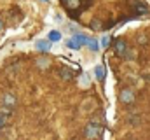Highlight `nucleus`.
Masks as SVG:
<instances>
[{"label":"nucleus","mask_w":150,"mask_h":140,"mask_svg":"<svg viewBox=\"0 0 150 140\" xmlns=\"http://www.w3.org/2000/svg\"><path fill=\"white\" fill-rule=\"evenodd\" d=\"M100 133H101V126L98 124V123H94V121H91L86 128H84V137L87 140H94L100 137Z\"/></svg>","instance_id":"f03ea898"},{"label":"nucleus","mask_w":150,"mask_h":140,"mask_svg":"<svg viewBox=\"0 0 150 140\" xmlns=\"http://www.w3.org/2000/svg\"><path fill=\"white\" fill-rule=\"evenodd\" d=\"M59 39H61L59 32H51L49 34V40H59Z\"/></svg>","instance_id":"2eb2a0df"},{"label":"nucleus","mask_w":150,"mask_h":140,"mask_svg":"<svg viewBox=\"0 0 150 140\" xmlns=\"http://www.w3.org/2000/svg\"><path fill=\"white\" fill-rule=\"evenodd\" d=\"M94 75H96L98 81H105V69L103 67H96L94 69Z\"/></svg>","instance_id":"f8f14e48"},{"label":"nucleus","mask_w":150,"mask_h":140,"mask_svg":"<svg viewBox=\"0 0 150 140\" xmlns=\"http://www.w3.org/2000/svg\"><path fill=\"white\" fill-rule=\"evenodd\" d=\"M16 104H18V98H16V95H12V93H5V95H2V105H4V107H7V109H12Z\"/></svg>","instance_id":"20e7f679"},{"label":"nucleus","mask_w":150,"mask_h":140,"mask_svg":"<svg viewBox=\"0 0 150 140\" xmlns=\"http://www.w3.org/2000/svg\"><path fill=\"white\" fill-rule=\"evenodd\" d=\"M126 51H127V46H126V42L124 40H117L115 42V53H117V56H126Z\"/></svg>","instance_id":"6e6552de"},{"label":"nucleus","mask_w":150,"mask_h":140,"mask_svg":"<svg viewBox=\"0 0 150 140\" xmlns=\"http://www.w3.org/2000/svg\"><path fill=\"white\" fill-rule=\"evenodd\" d=\"M86 46H87L91 51H98V49H100V44H98V40H94V39H89V40L86 42Z\"/></svg>","instance_id":"9b49d317"},{"label":"nucleus","mask_w":150,"mask_h":140,"mask_svg":"<svg viewBox=\"0 0 150 140\" xmlns=\"http://www.w3.org/2000/svg\"><path fill=\"white\" fill-rule=\"evenodd\" d=\"M120 102H122V104H133V102H134V91L129 89V88L122 89V91H120Z\"/></svg>","instance_id":"39448f33"},{"label":"nucleus","mask_w":150,"mask_h":140,"mask_svg":"<svg viewBox=\"0 0 150 140\" xmlns=\"http://www.w3.org/2000/svg\"><path fill=\"white\" fill-rule=\"evenodd\" d=\"M2 30H4V21L0 19V32H2Z\"/></svg>","instance_id":"f3484780"},{"label":"nucleus","mask_w":150,"mask_h":140,"mask_svg":"<svg viewBox=\"0 0 150 140\" xmlns=\"http://www.w3.org/2000/svg\"><path fill=\"white\" fill-rule=\"evenodd\" d=\"M91 28H93V30H103V23H101V19H94V21L91 23Z\"/></svg>","instance_id":"4468645a"},{"label":"nucleus","mask_w":150,"mask_h":140,"mask_svg":"<svg viewBox=\"0 0 150 140\" xmlns=\"http://www.w3.org/2000/svg\"><path fill=\"white\" fill-rule=\"evenodd\" d=\"M59 75H61V79H65V81H72L75 77L74 70L68 69V67H61V69H59Z\"/></svg>","instance_id":"1a4fd4ad"},{"label":"nucleus","mask_w":150,"mask_h":140,"mask_svg":"<svg viewBox=\"0 0 150 140\" xmlns=\"http://www.w3.org/2000/svg\"><path fill=\"white\" fill-rule=\"evenodd\" d=\"M67 46H68V47H72V49H75V51L82 47V46H80V42H79V40H77L75 37H74V39H70V40L67 42Z\"/></svg>","instance_id":"ddd939ff"},{"label":"nucleus","mask_w":150,"mask_h":140,"mask_svg":"<svg viewBox=\"0 0 150 140\" xmlns=\"http://www.w3.org/2000/svg\"><path fill=\"white\" fill-rule=\"evenodd\" d=\"M14 137H16V131L12 128L5 126L0 130V140H14Z\"/></svg>","instance_id":"0eeeda50"},{"label":"nucleus","mask_w":150,"mask_h":140,"mask_svg":"<svg viewBox=\"0 0 150 140\" xmlns=\"http://www.w3.org/2000/svg\"><path fill=\"white\" fill-rule=\"evenodd\" d=\"M49 47H51V40H40V42H37V49H40V51H49Z\"/></svg>","instance_id":"9d476101"},{"label":"nucleus","mask_w":150,"mask_h":140,"mask_svg":"<svg viewBox=\"0 0 150 140\" xmlns=\"http://www.w3.org/2000/svg\"><path fill=\"white\" fill-rule=\"evenodd\" d=\"M11 116H12V112H11V109H7V107H4V109H0V130L7 126V123H9V119H11Z\"/></svg>","instance_id":"423d86ee"},{"label":"nucleus","mask_w":150,"mask_h":140,"mask_svg":"<svg viewBox=\"0 0 150 140\" xmlns=\"http://www.w3.org/2000/svg\"><path fill=\"white\" fill-rule=\"evenodd\" d=\"M131 9L134 11V12H138V14H149V5L145 4V2H142V0H131Z\"/></svg>","instance_id":"7ed1b4c3"},{"label":"nucleus","mask_w":150,"mask_h":140,"mask_svg":"<svg viewBox=\"0 0 150 140\" xmlns=\"http://www.w3.org/2000/svg\"><path fill=\"white\" fill-rule=\"evenodd\" d=\"M63 9L67 12H70L72 18H77L80 12L87 11L91 5H93V0H59Z\"/></svg>","instance_id":"f257e3e1"},{"label":"nucleus","mask_w":150,"mask_h":140,"mask_svg":"<svg viewBox=\"0 0 150 140\" xmlns=\"http://www.w3.org/2000/svg\"><path fill=\"white\" fill-rule=\"evenodd\" d=\"M108 44H110V37H103V40H101V46H103V47H107Z\"/></svg>","instance_id":"dca6fc26"}]
</instances>
